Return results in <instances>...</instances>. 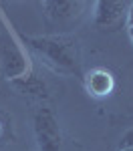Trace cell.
<instances>
[{
    "mask_svg": "<svg viewBox=\"0 0 133 151\" xmlns=\"http://www.w3.org/2000/svg\"><path fill=\"white\" fill-rule=\"evenodd\" d=\"M125 28H127V35L131 38L133 45V2H129V8H127V16H125Z\"/></svg>",
    "mask_w": 133,
    "mask_h": 151,
    "instance_id": "8",
    "label": "cell"
},
{
    "mask_svg": "<svg viewBox=\"0 0 133 151\" xmlns=\"http://www.w3.org/2000/svg\"><path fill=\"white\" fill-rule=\"evenodd\" d=\"M32 131L38 151H60L63 147V129L59 117L52 109L38 107L32 115Z\"/></svg>",
    "mask_w": 133,
    "mask_h": 151,
    "instance_id": "2",
    "label": "cell"
},
{
    "mask_svg": "<svg viewBox=\"0 0 133 151\" xmlns=\"http://www.w3.org/2000/svg\"><path fill=\"white\" fill-rule=\"evenodd\" d=\"M4 129H6V121H4V117L0 115V137L4 135Z\"/></svg>",
    "mask_w": 133,
    "mask_h": 151,
    "instance_id": "9",
    "label": "cell"
},
{
    "mask_svg": "<svg viewBox=\"0 0 133 151\" xmlns=\"http://www.w3.org/2000/svg\"><path fill=\"white\" fill-rule=\"evenodd\" d=\"M24 42L55 73H60V75H79L81 73V48H79V42L71 36H24Z\"/></svg>",
    "mask_w": 133,
    "mask_h": 151,
    "instance_id": "1",
    "label": "cell"
},
{
    "mask_svg": "<svg viewBox=\"0 0 133 151\" xmlns=\"http://www.w3.org/2000/svg\"><path fill=\"white\" fill-rule=\"evenodd\" d=\"M85 6L87 4L79 2V0H45V2H40L45 16L55 24H67L77 20L83 14Z\"/></svg>",
    "mask_w": 133,
    "mask_h": 151,
    "instance_id": "4",
    "label": "cell"
},
{
    "mask_svg": "<svg viewBox=\"0 0 133 151\" xmlns=\"http://www.w3.org/2000/svg\"><path fill=\"white\" fill-rule=\"evenodd\" d=\"M129 2L99 0L93 4V24L101 30H117L125 24Z\"/></svg>",
    "mask_w": 133,
    "mask_h": 151,
    "instance_id": "3",
    "label": "cell"
},
{
    "mask_svg": "<svg viewBox=\"0 0 133 151\" xmlns=\"http://www.w3.org/2000/svg\"><path fill=\"white\" fill-rule=\"evenodd\" d=\"M119 149H133V127H129L119 139Z\"/></svg>",
    "mask_w": 133,
    "mask_h": 151,
    "instance_id": "7",
    "label": "cell"
},
{
    "mask_svg": "<svg viewBox=\"0 0 133 151\" xmlns=\"http://www.w3.org/2000/svg\"><path fill=\"white\" fill-rule=\"evenodd\" d=\"M119 151H133V149H119Z\"/></svg>",
    "mask_w": 133,
    "mask_h": 151,
    "instance_id": "10",
    "label": "cell"
},
{
    "mask_svg": "<svg viewBox=\"0 0 133 151\" xmlns=\"http://www.w3.org/2000/svg\"><path fill=\"white\" fill-rule=\"evenodd\" d=\"M83 83L85 91L95 99H105L115 91V77L111 70L103 69V67H95V69L87 70L83 77Z\"/></svg>",
    "mask_w": 133,
    "mask_h": 151,
    "instance_id": "5",
    "label": "cell"
},
{
    "mask_svg": "<svg viewBox=\"0 0 133 151\" xmlns=\"http://www.w3.org/2000/svg\"><path fill=\"white\" fill-rule=\"evenodd\" d=\"M10 87L22 97H28V99H35V101H45L48 99V87L47 83L42 81L36 73H24L20 77L12 79Z\"/></svg>",
    "mask_w": 133,
    "mask_h": 151,
    "instance_id": "6",
    "label": "cell"
}]
</instances>
